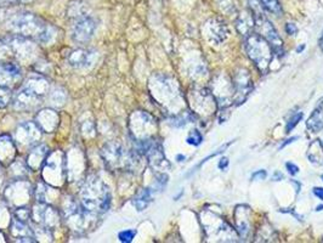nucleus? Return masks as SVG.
<instances>
[{
    "instance_id": "nucleus-1",
    "label": "nucleus",
    "mask_w": 323,
    "mask_h": 243,
    "mask_svg": "<svg viewBox=\"0 0 323 243\" xmlns=\"http://www.w3.org/2000/svg\"><path fill=\"white\" fill-rule=\"evenodd\" d=\"M9 27L19 37L34 39L41 43H48L54 37L51 26L38 16L29 12H17L9 19Z\"/></svg>"
},
{
    "instance_id": "nucleus-2",
    "label": "nucleus",
    "mask_w": 323,
    "mask_h": 243,
    "mask_svg": "<svg viewBox=\"0 0 323 243\" xmlns=\"http://www.w3.org/2000/svg\"><path fill=\"white\" fill-rule=\"evenodd\" d=\"M111 199L110 189L98 176L90 175L85 179L79 197V202L85 209L101 214L110 209Z\"/></svg>"
},
{
    "instance_id": "nucleus-3",
    "label": "nucleus",
    "mask_w": 323,
    "mask_h": 243,
    "mask_svg": "<svg viewBox=\"0 0 323 243\" xmlns=\"http://www.w3.org/2000/svg\"><path fill=\"white\" fill-rule=\"evenodd\" d=\"M105 166L110 170H134L141 154L133 151L128 152L120 144L107 143L101 150Z\"/></svg>"
},
{
    "instance_id": "nucleus-4",
    "label": "nucleus",
    "mask_w": 323,
    "mask_h": 243,
    "mask_svg": "<svg viewBox=\"0 0 323 243\" xmlns=\"http://www.w3.org/2000/svg\"><path fill=\"white\" fill-rule=\"evenodd\" d=\"M245 48L250 60L256 65L259 71L265 73L273 56V50L269 42L259 33L250 32L247 34Z\"/></svg>"
},
{
    "instance_id": "nucleus-5",
    "label": "nucleus",
    "mask_w": 323,
    "mask_h": 243,
    "mask_svg": "<svg viewBox=\"0 0 323 243\" xmlns=\"http://www.w3.org/2000/svg\"><path fill=\"white\" fill-rule=\"evenodd\" d=\"M64 215L69 229L77 232H85L88 229L94 228L98 214L89 212L80 205V202L66 201L64 205Z\"/></svg>"
},
{
    "instance_id": "nucleus-6",
    "label": "nucleus",
    "mask_w": 323,
    "mask_h": 243,
    "mask_svg": "<svg viewBox=\"0 0 323 243\" xmlns=\"http://www.w3.org/2000/svg\"><path fill=\"white\" fill-rule=\"evenodd\" d=\"M43 179L51 186H60L67 178V163L66 154L56 151L49 152L44 164H43Z\"/></svg>"
},
{
    "instance_id": "nucleus-7",
    "label": "nucleus",
    "mask_w": 323,
    "mask_h": 243,
    "mask_svg": "<svg viewBox=\"0 0 323 243\" xmlns=\"http://www.w3.org/2000/svg\"><path fill=\"white\" fill-rule=\"evenodd\" d=\"M130 129L136 141L151 139L154 129H156V120L150 114L145 113L143 111H137L131 114Z\"/></svg>"
},
{
    "instance_id": "nucleus-8",
    "label": "nucleus",
    "mask_w": 323,
    "mask_h": 243,
    "mask_svg": "<svg viewBox=\"0 0 323 243\" xmlns=\"http://www.w3.org/2000/svg\"><path fill=\"white\" fill-rule=\"evenodd\" d=\"M32 219L39 228L46 230H54L60 224V214L57 209L49 203L38 202V205L32 209Z\"/></svg>"
},
{
    "instance_id": "nucleus-9",
    "label": "nucleus",
    "mask_w": 323,
    "mask_h": 243,
    "mask_svg": "<svg viewBox=\"0 0 323 243\" xmlns=\"http://www.w3.org/2000/svg\"><path fill=\"white\" fill-rule=\"evenodd\" d=\"M202 219L204 230H206V234L209 237H214V238H221L220 236L223 234H231V235H235L233 230L231 229V226L227 224V222L224 220L221 216L219 214H216L215 212L210 211V209H204L202 213Z\"/></svg>"
},
{
    "instance_id": "nucleus-10",
    "label": "nucleus",
    "mask_w": 323,
    "mask_h": 243,
    "mask_svg": "<svg viewBox=\"0 0 323 243\" xmlns=\"http://www.w3.org/2000/svg\"><path fill=\"white\" fill-rule=\"evenodd\" d=\"M31 192L32 189L29 183L26 181L25 179H17L6 189V201L11 206L16 207V208L21 206H27L29 197H31Z\"/></svg>"
},
{
    "instance_id": "nucleus-11",
    "label": "nucleus",
    "mask_w": 323,
    "mask_h": 243,
    "mask_svg": "<svg viewBox=\"0 0 323 243\" xmlns=\"http://www.w3.org/2000/svg\"><path fill=\"white\" fill-rule=\"evenodd\" d=\"M255 26L259 28V34H261L269 42V44L271 45L273 54L276 52V54L282 55L283 42L271 22L268 18L263 17V16H258V17H255Z\"/></svg>"
},
{
    "instance_id": "nucleus-12",
    "label": "nucleus",
    "mask_w": 323,
    "mask_h": 243,
    "mask_svg": "<svg viewBox=\"0 0 323 243\" xmlns=\"http://www.w3.org/2000/svg\"><path fill=\"white\" fill-rule=\"evenodd\" d=\"M42 129L37 123L26 121L19 124L16 131V143L19 147H32L37 145L42 136Z\"/></svg>"
},
{
    "instance_id": "nucleus-13",
    "label": "nucleus",
    "mask_w": 323,
    "mask_h": 243,
    "mask_svg": "<svg viewBox=\"0 0 323 243\" xmlns=\"http://www.w3.org/2000/svg\"><path fill=\"white\" fill-rule=\"evenodd\" d=\"M96 22L89 16H79L72 28V38L79 44H85L94 35Z\"/></svg>"
},
{
    "instance_id": "nucleus-14",
    "label": "nucleus",
    "mask_w": 323,
    "mask_h": 243,
    "mask_svg": "<svg viewBox=\"0 0 323 243\" xmlns=\"http://www.w3.org/2000/svg\"><path fill=\"white\" fill-rule=\"evenodd\" d=\"M43 96L37 93L27 84H23V87L17 91L14 98V105L18 110H33L42 104Z\"/></svg>"
},
{
    "instance_id": "nucleus-15",
    "label": "nucleus",
    "mask_w": 323,
    "mask_h": 243,
    "mask_svg": "<svg viewBox=\"0 0 323 243\" xmlns=\"http://www.w3.org/2000/svg\"><path fill=\"white\" fill-rule=\"evenodd\" d=\"M233 90H235V103L237 104H242L253 90L252 78H250L249 72L245 68H239L235 74Z\"/></svg>"
},
{
    "instance_id": "nucleus-16",
    "label": "nucleus",
    "mask_w": 323,
    "mask_h": 243,
    "mask_svg": "<svg viewBox=\"0 0 323 243\" xmlns=\"http://www.w3.org/2000/svg\"><path fill=\"white\" fill-rule=\"evenodd\" d=\"M145 156L147 157L148 163H150V166L153 169L163 172V170L170 168V164L167 160L166 156H164L163 147H162L160 143H158L154 139L151 141L150 146H148L146 152H145Z\"/></svg>"
},
{
    "instance_id": "nucleus-17",
    "label": "nucleus",
    "mask_w": 323,
    "mask_h": 243,
    "mask_svg": "<svg viewBox=\"0 0 323 243\" xmlns=\"http://www.w3.org/2000/svg\"><path fill=\"white\" fill-rule=\"evenodd\" d=\"M21 78V68L17 62L10 60L0 61V87L10 88Z\"/></svg>"
},
{
    "instance_id": "nucleus-18",
    "label": "nucleus",
    "mask_w": 323,
    "mask_h": 243,
    "mask_svg": "<svg viewBox=\"0 0 323 243\" xmlns=\"http://www.w3.org/2000/svg\"><path fill=\"white\" fill-rule=\"evenodd\" d=\"M96 52L90 49H75L68 54V64L74 68H89L94 65Z\"/></svg>"
},
{
    "instance_id": "nucleus-19",
    "label": "nucleus",
    "mask_w": 323,
    "mask_h": 243,
    "mask_svg": "<svg viewBox=\"0 0 323 243\" xmlns=\"http://www.w3.org/2000/svg\"><path fill=\"white\" fill-rule=\"evenodd\" d=\"M250 214L252 211L248 206L246 205H239L236 207L235 211V221H236V228L237 232L242 238L248 237L250 228H252V222H250Z\"/></svg>"
},
{
    "instance_id": "nucleus-20",
    "label": "nucleus",
    "mask_w": 323,
    "mask_h": 243,
    "mask_svg": "<svg viewBox=\"0 0 323 243\" xmlns=\"http://www.w3.org/2000/svg\"><path fill=\"white\" fill-rule=\"evenodd\" d=\"M10 234L16 242H37V239H34V232L28 226V222L19 221L15 218L10 224Z\"/></svg>"
},
{
    "instance_id": "nucleus-21",
    "label": "nucleus",
    "mask_w": 323,
    "mask_h": 243,
    "mask_svg": "<svg viewBox=\"0 0 323 243\" xmlns=\"http://www.w3.org/2000/svg\"><path fill=\"white\" fill-rule=\"evenodd\" d=\"M58 121H60V118H58L57 112L54 110H49V108L39 111L37 114V119H35V123L45 133H52V131H55L58 126Z\"/></svg>"
},
{
    "instance_id": "nucleus-22",
    "label": "nucleus",
    "mask_w": 323,
    "mask_h": 243,
    "mask_svg": "<svg viewBox=\"0 0 323 243\" xmlns=\"http://www.w3.org/2000/svg\"><path fill=\"white\" fill-rule=\"evenodd\" d=\"M49 154V149L46 145H35L29 150L26 164L31 170H39L43 168L46 157Z\"/></svg>"
},
{
    "instance_id": "nucleus-23",
    "label": "nucleus",
    "mask_w": 323,
    "mask_h": 243,
    "mask_svg": "<svg viewBox=\"0 0 323 243\" xmlns=\"http://www.w3.org/2000/svg\"><path fill=\"white\" fill-rule=\"evenodd\" d=\"M16 145L9 135L0 136V164L9 166L15 160Z\"/></svg>"
},
{
    "instance_id": "nucleus-24",
    "label": "nucleus",
    "mask_w": 323,
    "mask_h": 243,
    "mask_svg": "<svg viewBox=\"0 0 323 243\" xmlns=\"http://www.w3.org/2000/svg\"><path fill=\"white\" fill-rule=\"evenodd\" d=\"M206 28L208 31V37L214 43H221L224 42V39L226 38V28L224 26L223 22H220L219 19H210L206 24Z\"/></svg>"
},
{
    "instance_id": "nucleus-25",
    "label": "nucleus",
    "mask_w": 323,
    "mask_h": 243,
    "mask_svg": "<svg viewBox=\"0 0 323 243\" xmlns=\"http://www.w3.org/2000/svg\"><path fill=\"white\" fill-rule=\"evenodd\" d=\"M306 126L312 133H318V131L323 129V101L311 113V116L306 121Z\"/></svg>"
},
{
    "instance_id": "nucleus-26",
    "label": "nucleus",
    "mask_w": 323,
    "mask_h": 243,
    "mask_svg": "<svg viewBox=\"0 0 323 243\" xmlns=\"http://www.w3.org/2000/svg\"><path fill=\"white\" fill-rule=\"evenodd\" d=\"M152 201V191L151 189H141L133 199V205L137 212H143L147 208Z\"/></svg>"
},
{
    "instance_id": "nucleus-27",
    "label": "nucleus",
    "mask_w": 323,
    "mask_h": 243,
    "mask_svg": "<svg viewBox=\"0 0 323 243\" xmlns=\"http://www.w3.org/2000/svg\"><path fill=\"white\" fill-rule=\"evenodd\" d=\"M56 186L51 187L50 184L45 183V184H39L37 186V190H35V197H37V201L41 203H49L50 205L52 196L51 193L56 191Z\"/></svg>"
},
{
    "instance_id": "nucleus-28",
    "label": "nucleus",
    "mask_w": 323,
    "mask_h": 243,
    "mask_svg": "<svg viewBox=\"0 0 323 243\" xmlns=\"http://www.w3.org/2000/svg\"><path fill=\"white\" fill-rule=\"evenodd\" d=\"M259 3L263 5L264 9L272 12V14L278 16L282 14V6L279 4L278 0H259Z\"/></svg>"
},
{
    "instance_id": "nucleus-29",
    "label": "nucleus",
    "mask_w": 323,
    "mask_h": 243,
    "mask_svg": "<svg viewBox=\"0 0 323 243\" xmlns=\"http://www.w3.org/2000/svg\"><path fill=\"white\" fill-rule=\"evenodd\" d=\"M14 218L19 220V221L28 222L29 219H32V209H29L27 206H21L15 208Z\"/></svg>"
},
{
    "instance_id": "nucleus-30",
    "label": "nucleus",
    "mask_w": 323,
    "mask_h": 243,
    "mask_svg": "<svg viewBox=\"0 0 323 243\" xmlns=\"http://www.w3.org/2000/svg\"><path fill=\"white\" fill-rule=\"evenodd\" d=\"M11 98V90L8 87H0V110L8 106Z\"/></svg>"
},
{
    "instance_id": "nucleus-31",
    "label": "nucleus",
    "mask_w": 323,
    "mask_h": 243,
    "mask_svg": "<svg viewBox=\"0 0 323 243\" xmlns=\"http://www.w3.org/2000/svg\"><path fill=\"white\" fill-rule=\"evenodd\" d=\"M186 141H187V144H189V145L199 146L200 144H202V141H203V136H202V134H200L198 130L194 129V130L191 131L190 135L187 136Z\"/></svg>"
},
{
    "instance_id": "nucleus-32",
    "label": "nucleus",
    "mask_w": 323,
    "mask_h": 243,
    "mask_svg": "<svg viewBox=\"0 0 323 243\" xmlns=\"http://www.w3.org/2000/svg\"><path fill=\"white\" fill-rule=\"evenodd\" d=\"M302 117H304V114H302V112H298L295 113L294 116H293L291 119H289L288 123H287V127H286V133H291V131L294 129V128L298 126L299 121H301Z\"/></svg>"
},
{
    "instance_id": "nucleus-33",
    "label": "nucleus",
    "mask_w": 323,
    "mask_h": 243,
    "mask_svg": "<svg viewBox=\"0 0 323 243\" xmlns=\"http://www.w3.org/2000/svg\"><path fill=\"white\" fill-rule=\"evenodd\" d=\"M135 235H136V231H135V230H125V231H122L120 234L118 235V238L120 239V242L129 243L133 241Z\"/></svg>"
},
{
    "instance_id": "nucleus-34",
    "label": "nucleus",
    "mask_w": 323,
    "mask_h": 243,
    "mask_svg": "<svg viewBox=\"0 0 323 243\" xmlns=\"http://www.w3.org/2000/svg\"><path fill=\"white\" fill-rule=\"evenodd\" d=\"M233 141H235V140H232V141H230V143H227V144H225V145H223L221 147H220V149H217V150L215 151V152H214V153H212V154H209V156H208V157H206V158H203V160H202V162H200V163L198 164V166H197V167H196V169H197V168H199V167H202L204 163H206V162H208V160H209L210 158H213V157H215V156H217V154H221V153L224 152V151H225V150L227 149V147H229V146L231 145V144H233Z\"/></svg>"
},
{
    "instance_id": "nucleus-35",
    "label": "nucleus",
    "mask_w": 323,
    "mask_h": 243,
    "mask_svg": "<svg viewBox=\"0 0 323 243\" xmlns=\"http://www.w3.org/2000/svg\"><path fill=\"white\" fill-rule=\"evenodd\" d=\"M25 2H28V0H0V6L6 8V6L22 4V3H25Z\"/></svg>"
},
{
    "instance_id": "nucleus-36",
    "label": "nucleus",
    "mask_w": 323,
    "mask_h": 243,
    "mask_svg": "<svg viewBox=\"0 0 323 243\" xmlns=\"http://www.w3.org/2000/svg\"><path fill=\"white\" fill-rule=\"evenodd\" d=\"M286 168H287V170H288V173L291 174V175H296V174L299 173V167L296 166V164H294V163H292V162H287L286 163Z\"/></svg>"
},
{
    "instance_id": "nucleus-37",
    "label": "nucleus",
    "mask_w": 323,
    "mask_h": 243,
    "mask_svg": "<svg viewBox=\"0 0 323 243\" xmlns=\"http://www.w3.org/2000/svg\"><path fill=\"white\" fill-rule=\"evenodd\" d=\"M266 176H268V173L266 170H258V172L252 174V180H265Z\"/></svg>"
},
{
    "instance_id": "nucleus-38",
    "label": "nucleus",
    "mask_w": 323,
    "mask_h": 243,
    "mask_svg": "<svg viewBox=\"0 0 323 243\" xmlns=\"http://www.w3.org/2000/svg\"><path fill=\"white\" fill-rule=\"evenodd\" d=\"M286 32L289 35H295L298 33V27L294 24H287L286 25Z\"/></svg>"
},
{
    "instance_id": "nucleus-39",
    "label": "nucleus",
    "mask_w": 323,
    "mask_h": 243,
    "mask_svg": "<svg viewBox=\"0 0 323 243\" xmlns=\"http://www.w3.org/2000/svg\"><path fill=\"white\" fill-rule=\"evenodd\" d=\"M229 158H226V157H223L221 159L219 160V164H217V167H219V169H221V170H224V169H226L227 167H229Z\"/></svg>"
},
{
    "instance_id": "nucleus-40",
    "label": "nucleus",
    "mask_w": 323,
    "mask_h": 243,
    "mask_svg": "<svg viewBox=\"0 0 323 243\" xmlns=\"http://www.w3.org/2000/svg\"><path fill=\"white\" fill-rule=\"evenodd\" d=\"M312 192H314V195L317 197V198L323 201V187H314Z\"/></svg>"
},
{
    "instance_id": "nucleus-41",
    "label": "nucleus",
    "mask_w": 323,
    "mask_h": 243,
    "mask_svg": "<svg viewBox=\"0 0 323 243\" xmlns=\"http://www.w3.org/2000/svg\"><path fill=\"white\" fill-rule=\"evenodd\" d=\"M298 139H299V137H298V136H295V137H291V139H288V140H287V141H286V143H283V144H282V145H281V146H279V150H282V149H283V147H286L287 145H289V144H292V143H293V141H295V140H298Z\"/></svg>"
},
{
    "instance_id": "nucleus-42",
    "label": "nucleus",
    "mask_w": 323,
    "mask_h": 243,
    "mask_svg": "<svg viewBox=\"0 0 323 243\" xmlns=\"http://www.w3.org/2000/svg\"><path fill=\"white\" fill-rule=\"evenodd\" d=\"M281 212H283V213H291V214H292L293 216H295V218L298 219L299 221H302V216H301V215H298V214H296V213H295L294 211H281Z\"/></svg>"
},
{
    "instance_id": "nucleus-43",
    "label": "nucleus",
    "mask_w": 323,
    "mask_h": 243,
    "mask_svg": "<svg viewBox=\"0 0 323 243\" xmlns=\"http://www.w3.org/2000/svg\"><path fill=\"white\" fill-rule=\"evenodd\" d=\"M283 179V175L279 172H276L275 174H273V180H276V181H279V180Z\"/></svg>"
},
{
    "instance_id": "nucleus-44",
    "label": "nucleus",
    "mask_w": 323,
    "mask_h": 243,
    "mask_svg": "<svg viewBox=\"0 0 323 243\" xmlns=\"http://www.w3.org/2000/svg\"><path fill=\"white\" fill-rule=\"evenodd\" d=\"M305 48H306V45L301 44V45H300V47H298V49H296V52H298V54H300V52L305 50Z\"/></svg>"
},
{
    "instance_id": "nucleus-45",
    "label": "nucleus",
    "mask_w": 323,
    "mask_h": 243,
    "mask_svg": "<svg viewBox=\"0 0 323 243\" xmlns=\"http://www.w3.org/2000/svg\"><path fill=\"white\" fill-rule=\"evenodd\" d=\"M176 159L179 160V162H183V159H185V157H184V156H181V154H179V156L176 157Z\"/></svg>"
},
{
    "instance_id": "nucleus-46",
    "label": "nucleus",
    "mask_w": 323,
    "mask_h": 243,
    "mask_svg": "<svg viewBox=\"0 0 323 243\" xmlns=\"http://www.w3.org/2000/svg\"><path fill=\"white\" fill-rule=\"evenodd\" d=\"M319 47H321V49H322V51H323V37L321 38V40H319Z\"/></svg>"
},
{
    "instance_id": "nucleus-47",
    "label": "nucleus",
    "mask_w": 323,
    "mask_h": 243,
    "mask_svg": "<svg viewBox=\"0 0 323 243\" xmlns=\"http://www.w3.org/2000/svg\"><path fill=\"white\" fill-rule=\"evenodd\" d=\"M316 211L319 212V211H323V206H318L317 208H316Z\"/></svg>"
},
{
    "instance_id": "nucleus-48",
    "label": "nucleus",
    "mask_w": 323,
    "mask_h": 243,
    "mask_svg": "<svg viewBox=\"0 0 323 243\" xmlns=\"http://www.w3.org/2000/svg\"><path fill=\"white\" fill-rule=\"evenodd\" d=\"M0 237H4V236H3V234H2V232H0Z\"/></svg>"
},
{
    "instance_id": "nucleus-49",
    "label": "nucleus",
    "mask_w": 323,
    "mask_h": 243,
    "mask_svg": "<svg viewBox=\"0 0 323 243\" xmlns=\"http://www.w3.org/2000/svg\"><path fill=\"white\" fill-rule=\"evenodd\" d=\"M321 179H322V180H323V175H321Z\"/></svg>"
}]
</instances>
